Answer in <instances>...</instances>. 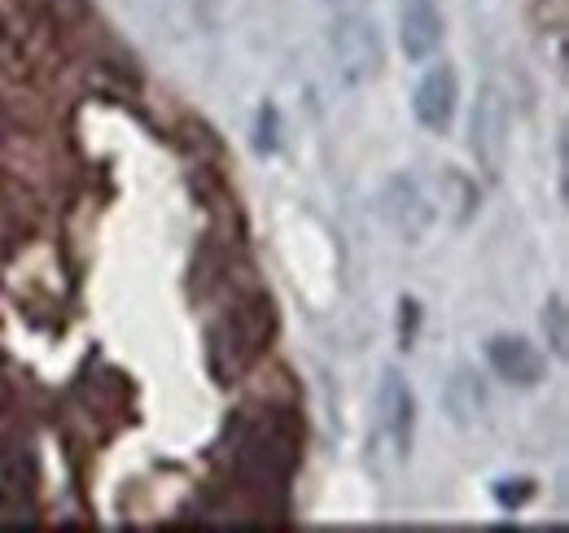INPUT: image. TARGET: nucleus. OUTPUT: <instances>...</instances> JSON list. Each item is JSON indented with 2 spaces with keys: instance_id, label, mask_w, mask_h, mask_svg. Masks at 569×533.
<instances>
[{
  "instance_id": "nucleus-12",
  "label": "nucleus",
  "mask_w": 569,
  "mask_h": 533,
  "mask_svg": "<svg viewBox=\"0 0 569 533\" xmlns=\"http://www.w3.org/2000/svg\"><path fill=\"white\" fill-rule=\"evenodd\" d=\"M543 329H548V336H552V350H557V354H566V345H569L566 298H552V302H548V311H543Z\"/></svg>"
},
{
  "instance_id": "nucleus-6",
  "label": "nucleus",
  "mask_w": 569,
  "mask_h": 533,
  "mask_svg": "<svg viewBox=\"0 0 569 533\" xmlns=\"http://www.w3.org/2000/svg\"><path fill=\"white\" fill-rule=\"evenodd\" d=\"M377 424H381V438L408 455L412 446V429H417V399L408 390V381L399 372H386L381 376V390H377Z\"/></svg>"
},
{
  "instance_id": "nucleus-13",
  "label": "nucleus",
  "mask_w": 569,
  "mask_h": 533,
  "mask_svg": "<svg viewBox=\"0 0 569 533\" xmlns=\"http://www.w3.org/2000/svg\"><path fill=\"white\" fill-rule=\"evenodd\" d=\"M254 144L259 149H277V110L272 105L259 110V135H254Z\"/></svg>"
},
{
  "instance_id": "nucleus-15",
  "label": "nucleus",
  "mask_w": 569,
  "mask_h": 533,
  "mask_svg": "<svg viewBox=\"0 0 569 533\" xmlns=\"http://www.w3.org/2000/svg\"><path fill=\"white\" fill-rule=\"evenodd\" d=\"M342 4H356V0H342Z\"/></svg>"
},
{
  "instance_id": "nucleus-3",
  "label": "nucleus",
  "mask_w": 569,
  "mask_h": 533,
  "mask_svg": "<svg viewBox=\"0 0 569 533\" xmlns=\"http://www.w3.org/2000/svg\"><path fill=\"white\" fill-rule=\"evenodd\" d=\"M333 58H338V70L347 83H372L381 74V62H386V44H381V31L359 18V13H347L333 22Z\"/></svg>"
},
{
  "instance_id": "nucleus-4",
  "label": "nucleus",
  "mask_w": 569,
  "mask_h": 533,
  "mask_svg": "<svg viewBox=\"0 0 569 533\" xmlns=\"http://www.w3.org/2000/svg\"><path fill=\"white\" fill-rule=\"evenodd\" d=\"M381 214L403 241H421L433 223V201L426 198L417 175H395L381 193Z\"/></svg>"
},
{
  "instance_id": "nucleus-16",
  "label": "nucleus",
  "mask_w": 569,
  "mask_h": 533,
  "mask_svg": "<svg viewBox=\"0 0 569 533\" xmlns=\"http://www.w3.org/2000/svg\"><path fill=\"white\" fill-rule=\"evenodd\" d=\"M0 40H4V36H0Z\"/></svg>"
},
{
  "instance_id": "nucleus-8",
  "label": "nucleus",
  "mask_w": 569,
  "mask_h": 533,
  "mask_svg": "<svg viewBox=\"0 0 569 533\" xmlns=\"http://www.w3.org/2000/svg\"><path fill=\"white\" fill-rule=\"evenodd\" d=\"M456 101H460V79H456V70L447 67H433L417 83V119H421V128L429 132H447L451 128V119H456Z\"/></svg>"
},
{
  "instance_id": "nucleus-2",
  "label": "nucleus",
  "mask_w": 569,
  "mask_h": 533,
  "mask_svg": "<svg viewBox=\"0 0 569 533\" xmlns=\"http://www.w3.org/2000/svg\"><path fill=\"white\" fill-rule=\"evenodd\" d=\"M298 446H302V433L293 429V420L284 415H268L263 424L246 429L241 433V446H237V467L250 485H284L289 472L298 464Z\"/></svg>"
},
{
  "instance_id": "nucleus-1",
  "label": "nucleus",
  "mask_w": 569,
  "mask_h": 533,
  "mask_svg": "<svg viewBox=\"0 0 569 533\" xmlns=\"http://www.w3.org/2000/svg\"><path fill=\"white\" fill-rule=\"evenodd\" d=\"M268 336H272V302L263 293L232 306V315H223L211 329V363L219 381H232L237 372H246L263 354Z\"/></svg>"
},
{
  "instance_id": "nucleus-11",
  "label": "nucleus",
  "mask_w": 569,
  "mask_h": 533,
  "mask_svg": "<svg viewBox=\"0 0 569 533\" xmlns=\"http://www.w3.org/2000/svg\"><path fill=\"white\" fill-rule=\"evenodd\" d=\"M442 201H451V219H456V223H469V214L478 210V189H473L465 175L447 171V175H442Z\"/></svg>"
},
{
  "instance_id": "nucleus-7",
  "label": "nucleus",
  "mask_w": 569,
  "mask_h": 533,
  "mask_svg": "<svg viewBox=\"0 0 569 533\" xmlns=\"http://www.w3.org/2000/svg\"><path fill=\"white\" fill-rule=\"evenodd\" d=\"M487 359H491L496 376H503L508 385H521V390H530V385H539L548 376V359L526 336H491Z\"/></svg>"
},
{
  "instance_id": "nucleus-14",
  "label": "nucleus",
  "mask_w": 569,
  "mask_h": 533,
  "mask_svg": "<svg viewBox=\"0 0 569 533\" xmlns=\"http://www.w3.org/2000/svg\"><path fill=\"white\" fill-rule=\"evenodd\" d=\"M49 9L58 13V22H83L88 18V0H49Z\"/></svg>"
},
{
  "instance_id": "nucleus-5",
  "label": "nucleus",
  "mask_w": 569,
  "mask_h": 533,
  "mask_svg": "<svg viewBox=\"0 0 569 533\" xmlns=\"http://www.w3.org/2000/svg\"><path fill=\"white\" fill-rule=\"evenodd\" d=\"M469 128H473L469 144H473L478 162H482L491 175H499L503 149H508V105H503L499 88H482V92H478V105H473Z\"/></svg>"
},
{
  "instance_id": "nucleus-9",
  "label": "nucleus",
  "mask_w": 569,
  "mask_h": 533,
  "mask_svg": "<svg viewBox=\"0 0 569 533\" xmlns=\"http://www.w3.org/2000/svg\"><path fill=\"white\" fill-rule=\"evenodd\" d=\"M399 44L408 62H426L442 44V13L433 0H399Z\"/></svg>"
},
{
  "instance_id": "nucleus-10",
  "label": "nucleus",
  "mask_w": 569,
  "mask_h": 533,
  "mask_svg": "<svg viewBox=\"0 0 569 533\" xmlns=\"http://www.w3.org/2000/svg\"><path fill=\"white\" fill-rule=\"evenodd\" d=\"M442 402H447V411H451L456 424H473L487 411V385L473 372H456L447 381V390H442Z\"/></svg>"
}]
</instances>
